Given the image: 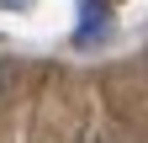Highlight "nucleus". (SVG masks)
<instances>
[{"label":"nucleus","mask_w":148,"mask_h":143,"mask_svg":"<svg viewBox=\"0 0 148 143\" xmlns=\"http://www.w3.org/2000/svg\"><path fill=\"white\" fill-rule=\"evenodd\" d=\"M111 32V11H106V0H79V21H74V43L90 48V43H101Z\"/></svg>","instance_id":"nucleus-1"},{"label":"nucleus","mask_w":148,"mask_h":143,"mask_svg":"<svg viewBox=\"0 0 148 143\" xmlns=\"http://www.w3.org/2000/svg\"><path fill=\"white\" fill-rule=\"evenodd\" d=\"M0 6H5V11H27L32 0H0Z\"/></svg>","instance_id":"nucleus-2"}]
</instances>
